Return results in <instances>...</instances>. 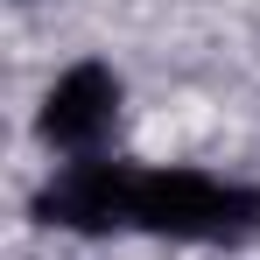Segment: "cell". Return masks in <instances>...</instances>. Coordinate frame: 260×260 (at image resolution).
I'll use <instances>...</instances> for the list:
<instances>
[{"label": "cell", "instance_id": "6da1fadb", "mask_svg": "<svg viewBox=\"0 0 260 260\" xmlns=\"http://www.w3.org/2000/svg\"><path fill=\"white\" fill-rule=\"evenodd\" d=\"M113 232H148L176 246H253L260 239V183L211 169H141L120 162Z\"/></svg>", "mask_w": 260, "mask_h": 260}, {"label": "cell", "instance_id": "7a4b0ae2", "mask_svg": "<svg viewBox=\"0 0 260 260\" xmlns=\"http://www.w3.org/2000/svg\"><path fill=\"white\" fill-rule=\"evenodd\" d=\"M120 99H127V85H120L113 63H99V56L71 63V71L43 91V113H36L43 148H56L63 162L106 155V141H113V127H120Z\"/></svg>", "mask_w": 260, "mask_h": 260}]
</instances>
